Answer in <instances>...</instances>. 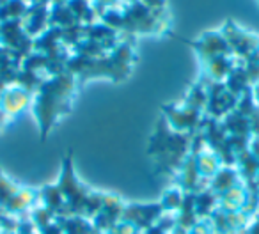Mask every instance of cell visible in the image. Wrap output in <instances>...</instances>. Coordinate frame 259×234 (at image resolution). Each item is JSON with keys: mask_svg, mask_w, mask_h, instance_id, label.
<instances>
[{"mask_svg": "<svg viewBox=\"0 0 259 234\" xmlns=\"http://www.w3.org/2000/svg\"><path fill=\"white\" fill-rule=\"evenodd\" d=\"M78 87V78L64 71L61 75L45 78V82L36 90L32 110L36 114L41 141L48 137L52 128L55 126V123L62 115H66L71 110L73 98H75Z\"/></svg>", "mask_w": 259, "mask_h": 234, "instance_id": "cell-1", "label": "cell"}, {"mask_svg": "<svg viewBox=\"0 0 259 234\" xmlns=\"http://www.w3.org/2000/svg\"><path fill=\"white\" fill-rule=\"evenodd\" d=\"M134 44V36L124 34V39L119 41L114 50L100 57H80V55L71 54L66 64V71L76 76L80 83L89 78H96V76H108L112 82H122L130 76L132 66L137 59Z\"/></svg>", "mask_w": 259, "mask_h": 234, "instance_id": "cell-2", "label": "cell"}, {"mask_svg": "<svg viewBox=\"0 0 259 234\" xmlns=\"http://www.w3.org/2000/svg\"><path fill=\"white\" fill-rule=\"evenodd\" d=\"M192 138L194 135L174 131L165 121V117L160 115V119L156 121L155 133L151 135L148 146V155L155 158L156 172L172 177L176 176L185 158L190 153Z\"/></svg>", "mask_w": 259, "mask_h": 234, "instance_id": "cell-3", "label": "cell"}, {"mask_svg": "<svg viewBox=\"0 0 259 234\" xmlns=\"http://www.w3.org/2000/svg\"><path fill=\"white\" fill-rule=\"evenodd\" d=\"M105 25L114 29L115 32L122 30L124 34H167L169 30V13L153 11L139 0L134 4H122L117 9L101 15Z\"/></svg>", "mask_w": 259, "mask_h": 234, "instance_id": "cell-4", "label": "cell"}, {"mask_svg": "<svg viewBox=\"0 0 259 234\" xmlns=\"http://www.w3.org/2000/svg\"><path fill=\"white\" fill-rule=\"evenodd\" d=\"M57 184L62 197H64V216H83L89 220L94 218L98 209L101 208L105 194L91 190L87 184H83L76 177L71 155H66L62 160V172Z\"/></svg>", "mask_w": 259, "mask_h": 234, "instance_id": "cell-5", "label": "cell"}, {"mask_svg": "<svg viewBox=\"0 0 259 234\" xmlns=\"http://www.w3.org/2000/svg\"><path fill=\"white\" fill-rule=\"evenodd\" d=\"M208 90L201 78L190 87V92L181 105H163L162 115L174 131L195 135L204 119Z\"/></svg>", "mask_w": 259, "mask_h": 234, "instance_id": "cell-6", "label": "cell"}, {"mask_svg": "<svg viewBox=\"0 0 259 234\" xmlns=\"http://www.w3.org/2000/svg\"><path fill=\"white\" fill-rule=\"evenodd\" d=\"M229 43L234 59L241 64H259V37L250 32H245L240 27L227 20L224 29L220 30Z\"/></svg>", "mask_w": 259, "mask_h": 234, "instance_id": "cell-7", "label": "cell"}, {"mask_svg": "<svg viewBox=\"0 0 259 234\" xmlns=\"http://www.w3.org/2000/svg\"><path fill=\"white\" fill-rule=\"evenodd\" d=\"M201 80L206 83V90H208V101H206V117L222 121L231 110H234L238 105L240 98L234 96L229 89L226 87L224 82H209L201 76Z\"/></svg>", "mask_w": 259, "mask_h": 234, "instance_id": "cell-8", "label": "cell"}, {"mask_svg": "<svg viewBox=\"0 0 259 234\" xmlns=\"http://www.w3.org/2000/svg\"><path fill=\"white\" fill-rule=\"evenodd\" d=\"M185 44H188L190 48H194L195 54L199 55L202 64H206L208 61H213V59L220 57V55H233L229 48V43L224 37L222 32H215V30H209V32H204L197 41H188L180 37Z\"/></svg>", "mask_w": 259, "mask_h": 234, "instance_id": "cell-9", "label": "cell"}, {"mask_svg": "<svg viewBox=\"0 0 259 234\" xmlns=\"http://www.w3.org/2000/svg\"><path fill=\"white\" fill-rule=\"evenodd\" d=\"M163 215H165V211H163L160 202H151V204H139V202H134V204H124L121 220L122 222L132 223V225L137 227L141 232H144L149 227L155 225Z\"/></svg>", "mask_w": 259, "mask_h": 234, "instance_id": "cell-10", "label": "cell"}, {"mask_svg": "<svg viewBox=\"0 0 259 234\" xmlns=\"http://www.w3.org/2000/svg\"><path fill=\"white\" fill-rule=\"evenodd\" d=\"M126 202L121 197L114 194H105L103 202H101V208L98 209V213L94 215L93 223L101 234L107 232L110 227H114L117 222H121L122 209H124Z\"/></svg>", "mask_w": 259, "mask_h": 234, "instance_id": "cell-11", "label": "cell"}, {"mask_svg": "<svg viewBox=\"0 0 259 234\" xmlns=\"http://www.w3.org/2000/svg\"><path fill=\"white\" fill-rule=\"evenodd\" d=\"M34 94L20 85H9L0 94V110L6 117H15L30 107Z\"/></svg>", "mask_w": 259, "mask_h": 234, "instance_id": "cell-12", "label": "cell"}, {"mask_svg": "<svg viewBox=\"0 0 259 234\" xmlns=\"http://www.w3.org/2000/svg\"><path fill=\"white\" fill-rule=\"evenodd\" d=\"M22 25L30 37H39L50 27L48 4H29V9L22 18Z\"/></svg>", "mask_w": 259, "mask_h": 234, "instance_id": "cell-13", "label": "cell"}, {"mask_svg": "<svg viewBox=\"0 0 259 234\" xmlns=\"http://www.w3.org/2000/svg\"><path fill=\"white\" fill-rule=\"evenodd\" d=\"M217 201H219V208L217 209H220V211H226V213L243 211L248 201V190L243 181H240L234 186H231L229 190L220 194L217 197Z\"/></svg>", "mask_w": 259, "mask_h": 234, "instance_id": "cell-14", "label": "cell"}, {"mask_svg": "<svg viewBox=\"0 0 259 234\" xmlns=\"http://www.w3.org/2000/svg\"><path fill=\"white\" fill-rule=\"evenodd\" d=\"M39 202L43 208H47L50 213H54L55 218L66 215L64 209V197H62L59 184H45L43 188H39Z\"/></svg>", "mask_w": 259, "mask_h": 234, "instance_id": "cell-15", "label": "cell"}, {"mask_svg": "<svg viewBox=\"0 0 259 234\" xmlns=\"http://www.w3.org/2000/svg\"><path fill=\"white\" fill-rule=\"evenodd\" d=\"M240 181H241V177H240V172H238L236 167H220L219 172L209 179L208 188L219 197L220 194L229 190L231 186H234V184L240 183Z\"/></svg>", "mask_w": 259, "mask_h": 234, "instance_id": "cell-16", "label": "cell"}, {"mask_svg": "<svg viewBox=\"0 0 259 234\" xmlns=\"http://www.w3.org/2000/svg\"><path fill=\"white\" fill-rule=\"evenodd\" d=\"M174 216H176V229L187 230V232L199 222L197 213H195V195L194 194H185L181 208L178 209V215H174Z\"/></svg>", "mask_w": 259, "mask_h": 234, "instance_id": "cell-17", "label": "cell"}, {"mask_svg": "<svg viewBox=\"0 0 259 234\" xmlns=\"http://www.w3.org/2000/svg\"><path fill=\"white\" fill-rule=\"evenodd\" d=\"M55 220L64 234H101L94 227L93 220L83 218V216H59Z\"/></svg>", "mask_w": 259, "mask_h": 234, "instance_id": "cell-18", "label": "cell"}, {"mask_svg": "<svg viewBox=\"0 0 259 234\" xmlns=\"http://www.w3.org/2000/svg\"><path fill=\"white\" fill-rule=\"evenodd\" d=\"M220 167H224V165H222V162L219 160V156H217L213 151H209V149L206 148V144H204V148H202L201 151H199V155H197V169H199L201 177L209 183V179H211V177L219 172Z\"/></svg>", "mask_w": 259, "mask_h": 234, "instance_id": "cell-19", "label": "cell"}, {"mask_svg": "<svg viewBox=\"0 0 259 234\" xmlns=\"http://www.w3.org/2000/svg\"><path fill=\"white\" fill-rule=\"evenodd\" d=\"M195 195V213H197L199 220H208L209 216L215 213V209L219 208V201H217V195L213 194L209 188L201 190Z\"/></svg>", "mask_w": 259, "mask_h": 234, "instance_id": "cell-20", "label": "cell"}, {"mask_svg": "<svg viewBox=\"0 0 259 234\" xmlns=\"http://www.w3.org/2000/svg\"><path fill=\"white\" fill-rule=\"evenodd\" d=\"M20 190H22V186H18L15 181H11L0 170V209L2 211H8L9 206L15 202L16 195L20 194Z\"/></svg>", "mask_w": 259, "mask_h": 234, "instance_id": "cell-21", "label": "cell"}, {"mask_svg": "<svg viewBox=\"0 0 259 234\" xmlns=\"http://www.w3.org/2000/svg\"><path fill=\"white\" fill-rule=\"evenodd\" d=\"M183 197H185V192H181L178 186H172V188H169V190H165L160 204H162L163 211L172 215V213H178V209L181 208Z\"/></svg>", "mask_w": 259, "mask_h": 234, "instance_id": "cell-22", "label": "cell"}, {"mask_svg": "<svg viewBox=\"0 0 259 234\" xmlns=\"http://www.w3.org/2000/svg\"><path fill=\"white\" fill-rule=\"evenodd\" d=\"M103 234H142V232L135 225H132V223H128V222H122L121 220V222H117L114 227H110V229Z\"/></svg>", "mask_w": 259, "mask_h": 234, "instance_id": "cell-23", "label": "cell"}, {"mask_svg": "<svg viewBox=\"0 0 259 234\" xmlns=\"http://www.w3.org/2000/svg\"><path fill=\"white\" fill-rule=\"evenodd\" d=\"M141 2L144 6H148L149 9H153V11H158V13L167 11V9H165V0H141Z\"/></svg>", "mask_w": 259, "mask_h": 234, "instance_id": "cell-24", "label": "cell"}, {"mask_svg": "<svg viewBox=\"0 0 259 234\" xmlns=\"http://www.w3.org/2000/svg\"><path fill=\"white\" fill-rule=\"evenodd\" d=\"M250 151H252V155H254L255 162H257V184H259V135L252 137V141H250Z\"/></svg>", "mask_w": 259, "mask_h": 234, "instance_id": "cell-25", "label": "cell"}, {"mask_svg": "<svg viewBox=\"0 0 259 234\" xmlns=\"http://www.w3.org/2000/svg\"><path fill=\"white\" fill-rule=\"evenodd\" d=\"M250 94H252V100H254V103L259 107V82L254 83V85L250 87Z\"/></svg>", "mask_w": 259, "mask_h": 234, "instance_id": "cell-26", "label": "cell"}, {"mask_svg": "<svg viewBox=\"0 0 259 234\" xmlns=\"http://www.w3.org/2000/svg\"><path fill=\"white\" fill-rule=\"evenodd\" d=\"M134 2H139V0H121V4H134Z\"/></svg>", "mask_w": 259, "mask_h": 234, "instance_id": "cell-27", "label": "cell"}, {"mask_svg": "<svg viewBox=\"0 0 259 234\" xmlns=\"http://www.w3.org/2000/svg\"><path fill=\"white\" fill-rule=\"evenodd\" d=\"M4 2H8V0H0V6H2V4H4Z\"/></svg>", "mask_w": 259, "mask_h": 234, "instance_id": "cell-28", "label": "cell"}]
</instances>
